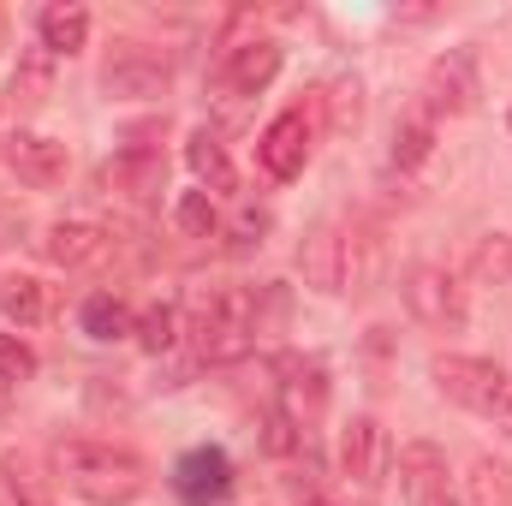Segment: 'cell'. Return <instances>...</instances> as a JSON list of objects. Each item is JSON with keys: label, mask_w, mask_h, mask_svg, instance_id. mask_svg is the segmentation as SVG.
<instances>
[{"label": "cell", "mask_w": 512, "mask_h": 506, "mask_svg": "<svg viewBox=\"0 0 512 506\" xmlns=\"http://www.w3.org/2000/svg\"><path fill=\"white\" fill-rule=\"evenodd\" d=\"M298 506H340V501H328V495H304Z\"/></svg>", "instance_id": "d6a6232c"}, {"label": "cell", "mask_w": 512, "mask_h": 506, "mask_svg": "<svg viewBox=\"0 0 512 506\" xmlns=\"http://www.w3.org/2000/svg\"><path fill=\"white\" fill-rule=\"evenodd\" d=\"M233 459L221 453V447H191L179 465H173V489H179V501L185 506H221L233 495Z\"/></svg>", "instance_id": "4fadbf2b"}, {"label": "cell", "mask_w": 512, "mask_h": 506, "mask_svg": "<svg viewBox=\"0 0 512 506\" xmlns=\"http://www.w3.org/2000/svg\"><path fill=\"white\" fill-rule=\"evenodd\" d=\"M435 155V120L423 114V108H411L399 126H393V149H387V161L399 167V173H411V167H423Z\"/></svg>", "instance_id": "44dd1931"}, {"label": "cell", "mask_w": 512, "mask_h": 506, "mask_svg": "<svg viewBox=\"0 0 512 506\" xmlns=\"http://www.w3.org/2000/svg\"><path fill=\"white\" fill-rule=\"evenodd\" d=\"M78 328H84L90 340L114 346V340H126L131 328H137V316H131V310L120 304V298H114V292H90V298L78 304Z\"/></svg>", "instance_id": "ffe728a7"}, {"label": "cell", "mask_w": 512, "mask_h": 506, "mask_svg": "<svg viewBox=\"0 0 512 506\" xmlns=\"http://www.w3.org/2000/svg\"><path fill=\"white\" fill-rule=\"evenodd\" d=\"M0 316L12 328H42L54 316V292L36 274H0Z\"/></svg>", "instance_id": "ac0fdd59"}, {"label": "cell", "mask_w": 512, "mask_h": 506, "mask_svg": "<svg viewBox=\"0 0 512 506\" xmlns=\"http://www.w3.org/2000/svg\"><path fill=\"white\" fill-rule=\"evenodd\" d=\"M256 161H262V173L280 179V185L304 173V161H310V120H304V108H286V114H274V120L262 126Z\"/></svg>", "instance_id": "30bf717a"}, {"label": "cell", "mask_w": 512, "mask_h": 506, "mask_svg": "<svg viewBox=\"0 0 512 506\" xmlns=\"http://www.w3.org/2000/svg\"><path fill=\"white\" fill-rule=\"evenodd\" d=\"M465 274L477 286H512V233H489L465 256Z\"/></svg>", "instance_id": "cb8c5ba5"}, {"label": "cell", "mask_w": 512, "mask_h": 506, "mask_svg": "<svg viewBox=\"0 0 512 506\" xmlns=\"http://www.w3.org/2000/svg\"><path fill=\"white\" fill-rule=\"evenodd\" d=\"M54 477L90 506H131L149 495V465L131 447L90 441V435L54 441Z\"/></svg>", "instance_id": "7a4b0ae2"}, {"label": "cell", "mask_w": 512, "mask_h": 506, "mask_svg": "<svg viewBox=\"0 0 512 506\" xmlns=\"http://www.w3.org/2000/svg\"><path fill=\"white\" fill-rule=\"evenodd\" d=\"M36 36H42V54L72 60V54L90 42V12H84L78 0H54V6L36 12Z\"/></svg>", "instance_id": "e0dca14e"}, {"label": "cell", "mask_w": 512, "mask_h": 506, "mask_svg": "<svg viewBox=\"0 0 512 506\" xmlns=\"http://www.w3.org/2000/svg\"><path fill=\"white\" fill-rule=\"evenodd\" d=\"M0 161H6V173H12L18 185H30V191H54V185H66V173H72V149H66L60 137L24 131V126L6 131Z\"/></svg>", "instance_id": "52a82bcc"}, {"label": "cell", "mask_w": 512, "mask_h": 506, "mask_svg": "<svg viewBox=\"0 0 512 506\" xmlns=\"http://www.w3.org/2000/svg\"><path fill=\"white\" fill-rule=\"evenodd\" d=\"M429 376H435V387H441L453 405H465V411H477V417H495V405H501V393H507V381H512L501 364H489V358H459V352L435 358Z\"/></svg>", "instance_id": "ba28073f"}, {"label": "cell", "mask_w": 512, "mask_h": 506, "mask_svg": "<svg viewBox=\"0 0 512 506\" xmlns=\"http://www.w3.org/2000/svg\"><path fill=\"white\" fill-rule=\"evenodd\" d=\"M435 506H459V501H453V495H447V501H435Z\"/></svg>", "instance_id": "836d02e7"}, {"label": "cell", "mask_w": 512, "mask_h": 506, "mask_svg": "<svg viewBox=\"0 0 512 506\" xmlns=\"http://www.w3.org/2000/svg\"><path fill=\"white\" fill-rule=\"evenodd\" d=\"M167 84H173V54L155 42L120 36L102 60V90L114 102H155V96H167Z\"/></svg>", "instance_id": "5b68a950"}, {"label": "cell", "mask_w": 512, "mask_h": 506, "mask_svg": "<svg viewBox=\"0 0 512 506\" xmlns=\"http://www.w3.org/2000/svg\"><path fill=\"white\" fill-rule=\"evenodd\" d=\"M173 221H179L185 239H215V233H221V209H215L209 191H185V197L173 203Z\"/></svg>", "instance_id": "484cf974"}, {"label": "cell", "mask_w": 512, "mask_h": 506, "mask_svg": "<svg viewBox=\"0 0 512 506\" xmlns=\"http://www.w3.org/2000/svg\"><path fill=\"white\" fill-rule=\"evenodd\" d=\"M399 489L411 506H435L447 501V459L435 441H405L399 447Z\"/></svg>", "instance_id": "9a60e30c"}, {"label": "cell", "mask_w": 512, "mask_h": 506, "mask_svg": "<svg viewBox=\"0 0 512 506\" xmlns=\"http://www.w3.org/2000/svg\"><path fill=\"white\" fill-rule=\"evenodd\" d=\"M328 108H334V126H358V114H364V90H358V78L352 84H334V96H328Z\"/></svg>", "instance_id": "f1b7e54d"}, {"label": "cell", "mask_w": 512, "mask_h": 506, "mask_svg": "<svg viewBox=\"0 0 512 506\" xmlns=\"http://www.w3.org/2000/svg\"><path fill=\"white\" fill-rule=\"evenodd\" d=\"M387 465H393V441L376 417H352L340 429V471L358 483V489H382Z\"/></svg>", "instance_id": "8fae6325"}, {"label": "cell", "mask_w": 512, "mask_h": 506, "mask_svg": "<svg viewBox=\"0 0 512 506\" xmlns=\"http://www.w3.org/2000/svg\"><path fill=\"white\" fill-rule=\"evenodd\" d=\"M423 102V114L429 120H459V114H471L477 108V54L471 48H447L441 60H429V72H423V90H417Z\"/></svg>", "instance_id": "8992f818"}, {"label": "cell", "mask_w": 512, "mask_h": 506, "mask_svg": "<svg viewBox=\"0 0 512 506\" xmlns=\"http://www.w3.org/2000/svg\"><path fill=\"white\" fill-rule=\"evenodd\" d=\"M459 506H512V471L501 459L477 453V459L465 465V501Z\"/></svg>", "instance_id": "7402d4cb"}, {"label": "cell", "mask_w": 512, "mask_h": 506, "mask_svg": "<svg viewBox=\"0 0 512 506\" xmlns=\"http://www.w3.org/2000/svg\"><path fill=\"white\" fill-rule=\"evenodd\" d=\"M280 72V42L268 36H245V42H227L221 48V66H215V84L227 96H262Z\"/></svg>", "instance_id": "9c48e42d"}, {"label": "cell", "mask_w": 512, "mask_h": 506, "mask_svg": "<svg viewBox=\"0 0 512 506\" xmlns=\"http://www.w3.org/2000/svg\"><path fill=\"white\" fill-rule=\"evenodd\" d=\"M48 84H54V54H24L18 72H12V102L36 108V102L48 96Z\"/></svg>", "instance_id": "4316f807"}, {"label": "cell", "mask_w": 512, "mask_h": 506, "mask_svg": "<svg viewBox=\"0 0 512 506\" xmlns=\"http://www.w3.org/2000/svg\"><path fill=\"white\" fill-rule=\"evenodd\" d=\"M262 233H268V215H262V209H245V215L233 221V251H256Z\"/></svg>", "instance_id": "f546056e"}, {"label": "cell", "mask_w": 512, "mask_h": 506, "mask_svg": "<svg viewBox=\"0 0 512 506\" xmlns=\"http://www.w3.org/2000/svg\"><path fill=\"white\" fill-rule=\"evenodd\" d=\"M495 429L512 435V381H507V393H501V405H495Z\"/></svg>", "instance_id": "1f68e13d"}, {"label": "cell", "mask_w": 512, "mask_h": 506, "mask_svg": "<svg viewBox=\"0 0 512 506\" xmlns=\"http://www.w3.org/2000/svg\"><path fill=\"white\" fill-rule=\"evenodd\" d=\"M185 161H191V173H197V191H209V197H227V191L239 185V173H233V155H227V143H221L215 131H191V143H185Z\"/></svg>", "instance_id": "d6986e66"}, {"label": "cell", "mask_w": 512, "mask_h": 506, "mask_svg": "<svg viewBox=\"0 0 512 506\" xmlns=\"http://www.w3.org/2000/svg\"><path fill=\"white\" fill-rule=\"evenodd\" d=\"M102 191L108 197H126V203H155L161 191H167V161H161V149H120L114 161H102Z\"/></svg>", "instance_id": "7c38bea8"}, {"label": "cell", "mask_w": 512, "mask_h": 506, "mask_svg": "<svg viewBox=\"0 0 512 506\" xmlns=\"http://www.w3.org/2000/svg\"><path fill=\"white\" fill-rule=\"evenodd\" d=\"M179 316H185V340H191L197 364H239V358H251L256 328H262L251 286H197Z\"/></svg>", "instance_id": "3957f363"}, {"label": "cell", "mask_w": 512, "mask_h": 506, "mask_svg": "<svg viewBox=\"0 0 512 506\" xmlns=\"http://www.w3.org/2000/svg\"><path fill=\"white\" fill-rule=\"evenodd\" d=\"M298 274L322 298H358L382 280V233L370 221H322L298 245Z\"/></svg>", "instance_id": "6da1fadb"}, {"label": "cell", "mask_w": 512, "mask_h": 506, "mask_svg": "<svg viewBox=\"0 0 512 506\" xmlns=\"http://www.w3.org/2000/svg\"><path fill=\"white\" fill-rule=\"evenodd\" d=\"M36 376V352L18 334H0V387H24Z\"/></svg>", "instance_id": "83f0119b"}, {"label": "cell", "mask_w": 512, "mask_h": 506, "mask_svg": "<svg viewBox=\"0 0 512 506\" xmlns=\"http://www.w3.org/2000/svg\"><path fill=\"white\" fill-rule=\"evenodd\" d=\"M274 381H280V405L304 423L328 405V364L316 352H280L274 358Z\"/></svg>", "instance_id": "5bb4252c"}, {"label": "cell", "mask_w": 512, "mask_h": 506, "mask_svg": "<svg viewBox=\"0 0 512 506\" xmlns=\"http://www.w3.org/2000/svg\"><path fill=\"white\" fill-rule=\"evenodd\" d=\"M18 239H24V215L0 203V251H6V245H18Z\"/></svg>", "instance_id": "4dcf8cb0"}, {"label": "cell", "mask_w": 512, "mask_h": 506, "mask_svg": "<svg viewBox=\"0 0 512 506\" xmlns=\"http://www.w3.org/2000/svg\"><path fill=\"white\" fill-rule=\"evenodd\" d=\"M399 298H405L411 322H423L429 334H459V328L471 322V292H465V280H459L453 268H441V262L405 268V274H399Z\"/></svg>", "instance_id": "277c9868"}, {"label": "cell", "mask_w": 512, "mask_h": 506, "mask_svg": "<svg viewBox=\"0 0 512 506\" xmlns=\"http://www.w3.org/2000/svg\"><path fill=\"white\" fill-rule=\"evenodd\" d=\"M507 126H512V114H507Z\"/></svg>", "instance_id": "e575fe53"}, {"label": "cell", "mask_w": 512, "mask_h": 506, "mask_svg": "<svg viewBox=\"0 0 512 506\" xmlns=\"http://www.w3.org/2000/svg\"><path fill=\"white\" fill-rule=\"evenodd\" d=\"M131 334H137V346H143V352H173V346H179V334H185V316H179V304H167V298H161V304H149V310L137 316V328H131Z\"/></svg>", "instance_id": "d4e9b609"}, {"label": "cell", "mask_w": 512, "mask_h": 506, "mask_svg": "<svg viewBox=\"0 0 512 506\" xmlns=\"http://www.w3.org/2000/svg\"><path fill=\"white\" fill-rule=\"evenodd\" d=\"M256 447H262L268 459H292V453L304 447V423H298L286 405H262V411H256Z\"/></svg>", "instance_id": "603a6c76"}, {"label": "cell", "mask_w": 512, "mask_h": 506, "mask_svg": "<svg viewBox=\"0 0 512 506\" xmlns=\"http://www.w3.org/2000/svg\"><path fill=\"white\" fill-rule=\"evenodd\" d=\"M108 251H114V239H108L96 221H54V227L42 233V256H48L54 268H96Z\"/></svg>", "instance_id": "2e32d148"}]
</instances>
